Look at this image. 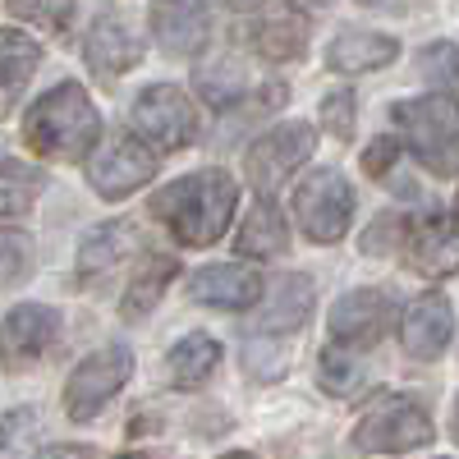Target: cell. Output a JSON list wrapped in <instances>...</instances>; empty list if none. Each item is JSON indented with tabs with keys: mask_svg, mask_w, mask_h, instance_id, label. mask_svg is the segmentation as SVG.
<instances>
[{
	"mask_svg": "<svg viewBox=\"0 0 459 459\" xmlns=\"http://www.w3.org/2000/svg\"><path fill=\"white\" fill-rule=\"evenodd\" d=\"M47 188V175L28 161H0V216H23Z\"/></svg>",
	"mask_w": 459,
	"mask_h": 459,
	"instance_id": "d4e9b609",
	"label": "cell"
},
{
	"mask_svg": "<svg viewBox=\"0 0 459 459\" xmlns=\"http://www.w3.org/2000/svg\"><path fill=\"white\" fill-rule=\"evenodd\" d=\"M10 14L23 19V23L60 32L69 23V14H74V0H10Z\"/></svg>",
	"mask_w": 459,
	"mask_h": 459,
	"instance_id": "4dcf8cb0",
	"label": "cell"
},
{
	"mask_svg": "<svg viewBox=\"0 0 459 459\" xmlns=\"http://www.w3.org/2000/svg\"><path fill=\"white\" fill-rule=\"evenodd\" d=\"M37 65H42V47H37L28 32L0 28V115L19 101V92L28 88Z\"/></svg>",
	"mask_w": 459,
	"mask_h": 459,
	"instance_id": "44dd1931",
	"label": "cell"
},
{
	"mask_svg": "<svg viewBox=\"0 0 459 459\" xmlns=\"http://www.w3.org/2000/svg\"><path fill=\"white\" fill-rule=\"evenodd\" d=\"M359 5H381V0H359Z\"/></svg>",
	"mask_w": 459,
	"mask_h": 459,
	"instance_id": "74e56055",
	"label": "cell"
},
{
	"mask_svg": "<svg viewBox=\"0 0 459 459\" xmlns=\"http://www.w3.org/2000/svg\"><path fill=\"white\" fill-rule=\"evenodd\" d=\"M262 294H266L262 276L239 262H212V266L188 276V299L207 303V308H225V313L253 308V303H262Z\"/></svg>",
	"mask_w": 459,
	"mask_h": 459,
	"instance_id": "9a60e30c",
	"label": "cell"
},
{
	"mask_svg": "<svg viewBox=\"0 0 459 459\" xmlns=\"http://www.w3.org/2000/svg\"><path fill=\"white\" fill-rule=\"evenodd\" d=\"M28 266H32V239L19 230H0V290L28 276Z\"/></svg>",
	"mask_w": 459,
	"mask_h": 459,
	"instance_id": "f546056e",
	"label": "cell"
},
{
	"mask_svg": "<svg viewBox=\"0 0 459 459\" xmlns=\"http://www.w3.org/2000/svg\"><path fill=\"white\" fill-rule=\"evenodd\" d=\"M391 115H395L409 152L437 179H459V101L450 92L404 97V101H395Z\"/></svg>",
	"mask_w": 459,
	"mask_h": 459,
	"instance_id": "3957f363",
	"label": "cell"
},
{
	"mask_svg": "<svg viewBox=\"0 0 459 459\" xmlns=\"http://www.w3.org/2000/svg\"><path fill=\"white\" fill-rule=\"evenodd\" d=\"M418 74L455 97L459 92V47L455 42H432L423 56H418Z\"/></svg>",
	"mask_w": 459,
	"mask_h": 459,
	"instance_id": "83f0119b",
	"label": "cell"
},
{
	"mask_svg": "<svg viewBox=\"0 0 459 459\" xmlns=\"http://www.w3.org/2000/svg\"><path fill=\"white\" fill-rule=\"evenodd\" d=\"M313 152H317V125L285 120V125H276L272 134H262L248 147L244 175H248V184L257 188V194H276L303 161H313Z\"/></svg>",
	"mask_w": 459,
	"mask_h": 459,
	"instance_id": "ba28073f",
	"label": "cell"
},
{
	"mask_svg": "<svg viewBox=\"0 0 459 459\" xmlns=\"http://www.w3.org/2000/svg\"><path fill=\"white\" fill-rule=\"evenodd\" d=\"M400 60V42L391 32H372V28H340L326 47V65L335 74H377Z\"/></svg>",
	"mask_w": 459,
	"mask_h": 459,
	"instance_id": "ac0fdd59",
	"label": "cell"
},
{
	"mask_svg": "<svg viewBox=\"0 0 459 459\" xmlns=\"http://www.w3.org/2000/svg\"><path fill=\"white\" fill-rule=\"evenodd\" d=\"M221 459H257V455H248V450H235V455H221Z\"/></svg>",
	"mask_w": 459,
	"mask_h": 459,
	"instance_id": "d590c367",
	"label": "cell"
},
{
	"mask_svg": "<svg viewBox=\"0 0 459 459\" xmlns=\"http://www.w3.org/2000/svg\"><path fill=\"white\" fill-rule=\"evenodd\" d=\"M152 37L170 56H198L212 37V14L203 0H157L152 5Z\"/></svg>",
	"mask_w": 459,
	"mask_h": 459,
	"instance_id": "2e32d148",
	"label": "cell"
},
{
	"mask_svg": "<svg viewBox=\"0 0 459 459\" xmlns=\"http://www.w3.org/2000/svg\"><path fill=\"white\" fill-rule=\"evenodd\" d=\"M32 423H37V418H32V409H19V413H5V418H0V446H19V441H28L32 437Z\"/></svg>",
	"mask_w": 459,
	"mask_h": 459,
	"instance_id": "d6a6232c",
	"label": "cell"
},
{
	"mask_svg": "<svg viewBox=\"0 0 459 459\" xmlns=\"http://www.w3.org/2000/svg\"><path fill=\"white\" fill-rule=\"evenodd\" d=\"M395 322V299L386 290H344L335 303H331V317H326V331L335 344H350V350H372V344L391 331Z\"/></svg>",
	"mask_w": 459,
	"mask_h": 459,
	"instance_id": "30bf717a",
	"label": "cell"
},
{
	"mask_svg": "<svg viewBox=\"0 0 459 459\" xmlns=\"http://www.w3.org/2000/svg\"><path fill=\"white\" fill-rule=\"evenodd\" d=\"M308 313H313V281L290 272V276L276 281L272 294H266L262 313H257V331L262 335H290L308 322Z\"/></svg>",
	"mask_w": 459,
	"mask_h": 459,
	"instance_id": "ffe728a7",
	"label": "cell"
},
{
	"mask_svg": "<svg viewBox=\"0 0 459 459\" xmlns=\"http://www.w3.org/2000/svg\"><path fill=\"white\" fill-rule=\"evenodd\" d=\"M60 335V313L47 303H19L0 317V368L23 372L32 363H42L47 350Z\"/></svg>",
	"mask_w": 459,
	"mask_h": 459,
	"instance_id": "8fae6325",
	"label": "cell"
},
{
	"mask_svg": "<svg viewBox=\"0 0 459 459\" xmlns=\"http://www.w3.org/2000/svg\"><path fill=\"white\" fill-rule=\"evenodd\" d=\"M134 129L157 147V152H179L198 138V110L184 88L175 83H152L134 97Z\"/></svg>",
	"mask_w": 459,
	"mask_h": 459,
	"instance_id": "9c48e42d",
	"label": "cell"
},
{
	"mask_svg": "<svg viewBox=\"0 0 459 459\" xmlns=\"http://www.w3.org/2000/svg\"><path fill=\"white\" fill-rule=\"evenodd\" d=\"M313 5H326V0H313Z\"/></svg>",
	"mask_w": 459,
	"mask_h": 459,
	"instance_id": "f35d334b",
	"label": "cell"
},
{
	"mask_svg": "<svg viewBox=\"0 0 459 459\" xmlns=\"http://www.w3.org/2000/svg\"><path fill=\"white\" fill-rule=\"evenodd\" d=\"M450 437H455V446H459V395H455V409H450Z\"/></svg>",
	"mask_w": 459,
	"mask_h": 459,
	"instance_id": "e575fe53",
	"label": "cell"
},
{
	"mask_svg": "<svg viewBox=\"0 0 459 459\" xmlns=\"http://www.w3.org/2000/svg\"><path fill=\"white\" fill-rule=\"evenodd\" d=\"M404 262L409 272L428 276V281H446L459 272V216H423L418 225H409L404 239Z\"/></svg>",
	"mask_w": 459,
	"mask_h": 459,
	"instance_id": "5bb4252c",
	"label": "cell"
},
{
	"mask_svg": "<svg viewBox=\"0 0 459 459\" xmlns=\"http://www.w3.org/2000/svg\"><path fill=\"white\" fill-rule=\"evenodd\" d=\"M32 459H92L88 446H47V450H37Z\"/></svg>",
	"mask_w": 459,
	"mask_h": 459,
	"instance_id": "836d02e7",
	"label": "cell"
},
{
	"mask_svg": "<svg viewBox=\"0 0 459 459\" xmlns=\"http://www.w3.org/2000/svg\"><path fill=\"white\" fill-rule=\"evenodd\" d=\"M129 377H134L129 344H106V350L88 354L65 381V413L74 423H92V418L125 391Z\"/></svg>",
	"mask_w": 459,
	"mask_h": 459,
	"instance_id": "52a82bcc",
	"label": "cell"
},
{
	"mask_svg": "<svg viewBox=\"0 0 459 459\" xmlns=\"http://www.w3.org/2000/svg\"><path fill=\"white\" fill-rule=\"evenodd\" d=\"M450 340H455V308H450V299L446 294H418L404 317H400V344H404V354L418 359V363H432L450 350Z\"/></svg>",
	"mask_w": 459,
	"mask_h": 459,
	"instance_id": "4fadbf2b",
	"label": "cell"
},
{
	"mask_svg": "<svg viewBox=\"0 0 459 459\" xmlns=\"http://www.w3.org/2000/svg\"><path fill=\"white\" fill-rule=\"evenodd\" d=\"M294 221L313 244H340L354 221V188L335 166H317L294 194Z\"/></svg>",
	"mask_w": 459,
	"mask_h": 459,
	"instance_id": "5b68a950",
	"label": "cell"
},
{
	"mask_svg": "<svg viewBox=\"0 0 459 459\" xmlns=\"http://www.w3.org/2000/svg\"><path fill=\"white\" fill-rule=\"evenodd\" d=\"M157 147L143 143V134H115L106 138L101 147H92V157H88V184H92V194L106 198V203H120L129 194H138L143 184L157 179Z\"/></svg>",
	"mask_w": 459,
	"mask_h": 459,
	"instance_id": "8992f818",
	"label": "cell"
},
{
	"mask_svg": "<svg viewBox=\"0 0 459 459\" xmlns=\"http://www.w3.org/2000/svg\"><path fill=\"white\" fill-rule=\"evenodd\" d=\"M83 56L92 65L97 79H120V74H129L138 60H143V47H138V32L115 14L106 10L92 28H88V42H83Z\"/></svg>",
	"mask_w": 459,
	"mask_h": 459,
	"instance_id": "e0dca14e",
	"label": "cell"
},
{
	"mask_svg": "<svg viewBox=\"0 0 459 459\" xmlns=\"http://www.w3.org/2000/svg\"><path fill=\"white\" fill-rule=\"evenodd\" d=\"M317 381H322L326 395L350 400L363 386V363L350 354V344H331V350H322V359H317Z\"/></svg>",
	"mask_w": 459,
	"mask_h": 459,
	"instance_id": "484cf974",
	"label": "cell"
},
{
	"mask_svg": "<svg viewBox=\"0 0 459 459\" xmlns=\"http://www.w3.org/2000/svg\"><path fill=\"white\" fill-rule=\"evenodd\" d=\"M147 207L184 248H212V244L225 239L230 221H235L239 188H235V179H230L225 170L207 166V170L179 175L166 188H157Z\"/></svg>",
	"mask_w": 459,
	"mask_h": 459,
	"instance_id": "6da1fadb",
	"label": "cell"
},
{
	"mask_svg": "<svg viewBox=\"0 0 459 459\" xmlns=\"http://www.w3.org/2000/svg\"><path fill=\"white\" fill-rule=\"evenodd\" d=\"M216 368H221V340H212L207 331L184 335L166 354V377H170V386H179V391H198Z\"/></svg>",
	"mask_w": 459,
	"mask_h": 459,
	"instance_id": "603a6c76",
	"label": "cell"
},
{
	"mask_svg": "<svg viewBox=\"0 0 459 459\" xmlns=\"http://www.w3.org/2000/svg\"><path fill=\"white\" fill-rule=\"evenodd\" d=\"M404 239H409V221L400 216V212H381L368 230H363V253L368 257H386V253H395V248H404Z\"/></svg>",
	"mask_w": 459,
	"mask_h": 459,
	"instance_id": "f1b7e54d",
	"label": "cell"
},
{
	"mask_svg": "<svg viewBox=\"0 0 459 459\" xmlns=\"http://www.w3.org/2000/svg\"><path fill=\"white\" fill-rule=\"evenodd\" d=\"M175 276H179V262L166 257V253H152L138 272L129 276V285H125V303H120L125 322H143V317L166 299V290H170Z\"/></svg>",
	"mask_w": 459,
	"mask_h": 459,
	"instance_id": "7402d4cb",
	"label": "cell"
},
{
	"mask_svg": "<svg viewBox=\"0 0 459 459\" xmlns=\"http://www.w3.org/2000/svg\"><path fill=\"white\" fill-rule=\"evenodd\" d=\"M317 120H322V129H326L331 138L350 143L354 129H359V97H354L350 88L326 92V97H322V110H317Z\"/></svg>",
	"mask_w": 459,
	"mask_h": 459,
	"instance_id": "4316f807",
	"label": "cell"
},
{
	"mask_svg": "<svg viewBox=\"0 0 459 459\" xmlns=\"http://www.w3.org/2000/svg\"><path fill=\"white\" fill-rule=\"evenodd\" d=\"M97 138H101V110L83 83H56L23 115V143L28 152H37L47 161L92 157Z\"/></svg>",
	"mask_w": 459,
	"mask_h": 459,
	"instance_id": "7a4b0ae2",
	"label": "cell"
},
{
	"mask_svg": "<svg viewBox=\"0 0 459 459\" xmlns=\"http://www.w3.org/2000/svg\"><path fill=\"white\" fill-rule=\"evenodd\" d=\"M115 459H143V455H115Z\"/></svg>",
	"mask_w": 459,
	"mask_h": 459,
	"instance_id": "8d00e7d4",
	"label": "cell"
},
{
	"mask_svg": "<svg viewBox=\"0 0 459 459\" xmlns=\"http://www.w3.org/2000/svg\"><path fill=\"white\" fill-rule=\"evenodd\" d=\"M395 161H400V138H391V134L372 138V143H368V152H363V170H368L372 179H381Z\"/></svg>",
	"mask_w": 459,
	"mask_h": 459,
	"instance_id": "1f68e13d",
	"label": "cell"
},
{
	"mask_svg": "<svg viewBox=\"0 0 459 459\" xmlns=\"http://www.w3.org/2000/svg\"><path fill=\"white\" fill-rule=\"evenodd\" d=\"M138 244L129 221H106L79 244V276H106L110 266H120L129 257V248Z\"/></svg>",
	"mask_w": 459,
	"mask_h": 459,
	"instance_id": "cb8c5ba5",
	"label": "cell"
},
{
	"mask_svg": "<svg viewBox=\"0 0 459 459\" xmlns=\"http://www.w3.org/2000/svg\"><path fill=\"white\" fill-rule=\"evenodd\" d=\"M248 37L257 56L276 60V65H290L308 51V37H313V14L299 5V0H262L253 10V23H248Z\"/></svg>",
	"mask_w": 459,
	"mask_h": 459,
	"instance_id": "7c38bea8",
	"label": "cell"
},
{
	"mask_svg": "<svg viewBox=\"0 0 459 459\" xmlns=\"http://www.w3.org/2000/svg\"><path fill=\"white\" fill-rule=\"evenodd\" d=\"M437 437L428 409L409 400V395H381L368 404V413L354 428V450L363 455H400V450H418Z\"/></svg>",
	"mask_w": 459,
	"mask_h": 459,
	"instance_id": "277c9868",
	"label": "cell"
},
{
	"mask_svg": "<svg viewBox=\"0 0 459 459\" xmlns=\"http://www.w3.org/2000/svg\"><path fill=\"white\" fill-rule=\"evenodd\" d=\"M235 248L244 257H257V262H272V257H285L290 253V225H285V212L272 203V198H257L248 207V216L239 221V235H235Z\"/></svg>",
	"mask_w": 459,
	"mask_h": 459,
	"instance_id": "d6986e66",
	"label": "cell"
}]
</instances>
